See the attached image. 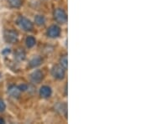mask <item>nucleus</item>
<instances>
[{
    "instance_id": "nucleus-1",
    "label": "nucleus",
    "mask_w": 151,
    "mask_h": 124,
    "mask_svg": "<svg viewBox=\"0 0 151 124\" xmlns=\"http://www.w3.org/2000/svg\"><path fill=\"white\" fill-rule=\"evenodd\" d=\"M17 24L19 26V28H21L24 31H31L34 28V25L31 21L26 19L25 17H19V19H17Z\"/></svg>"
},
{
    "instance_id": "nucleus-2",
    "label": "nucleus",
    "mask_w": 151,
    "mask_h": 124,
    "mask_svg": "<svg viewBox=\"0 0 151 124\" xmlns=\"http://www.w3.org/2000/svg\"><path fill=\"white\" fill-rule=\"evenodd\" d=\"M4 39L7 43L14 44L16 43L19 39V34L15 30L9 29L4 31Z\"/></svg>"
},
{
    "instance_id": "nucleus-3",
    "label": "nucleus",
    "mask_w": 151,
    "mask_h": 124,
    "mask_svg": "<svg viewBox=\"0 0 151 124\" xmlns=\"http://www.w3.org/2000/svg\"><path fill=\"white\" fill-rule=\"evenodd\" d=\"M54 19L59 24H65L67 22V14L61 9H56L54 11Z\"/></svg>"
},
{
    "instance_id": "nucleus-4",
    "label": "nucleus",
    "mask_w": 151,
    "mask_h": 124,
    "mask_svg": "<svg viewBox=\"0 0 151 124\" xmlns=\"http://www.w3.org/2000/svg\"><path fill=\"white\" fill-rule=\"evenodd\" d=\"M51 74L57 80H62L65 76V69L60 65H55L51 70Z\"/></svg>"
},
{
    "instance_id": "nucleus-5",
    "label": "nucleus",
    "mask_w": 151,
    "mask_h": 124,
    "mask_svg": "<svg viewBox=\"0 0 151 124\" xmlns=\"http://www.w3.org/2000/svg\"><path fill=\"white\" fill-rule=\"evenodd\" d=\"M46 34L50 38H57L60 34V29L56 25H52L47 29Z\"/></svg>"
},
{
    "instance_id": "nucleus-6",
    "label": "nucleus",
    "mask_w": 151,
    "mask_h": 124,
    "mask_svg": "<svg viewBox=\"0 0 151 124\" xmlns=\"http://www.w3.org/2000/svg\"><path fill=\"white\" fill-rule=\"evenodd\" d=\"M30 77H31V81L34 83H40V81L43 80L44 75L40 70H35L31 74Z\"/></svg>"
},
{
    "instance_id": "nucleus-7",
    "label": "nucleus",
    "mask_w": 151,
    "mask_h": 124,
    "mask_svg": "<svg viewBox=\"0 0 151 124\" xmlns=\"http://www.w3.org/2000/svg\"><path fill=\"white\" fill-rule=\"evenodd\" d=\"M51 93H52V91L50 86H44L40 90V95L42 98H49L51 96Z\"/></svg>"
},
{
    "instance_id": "nucleus-8",
    "label": "nucleus",
    "mask_w": 151,
    "mask_h": 124,
    "mask_svg": "<svg viewBox=\"0 0 151 124\" xmlns=\"http://www.w3.org/2000/svg\"><path fill=\"white\" fill-rule=\"evenodd\" d=\"M20 92L21 91L19 90V86H11L9 87V89H8V93L10 95L11 97H18L20 96Z\"/></svg>"
},
{
    "instance_id": "nucleus-9",
    "label": "nucleus",
    "mask_w": 151,
    "mask_h": 124,
    "mask_svg": "<svg viewBox=\"0 0 151 124\" xmlns=\"http://www.w3.org/2000/svg\"><path fill=\"white\" fill-rule=\"evenodd\" d=\"M41 63H42V58L40 56H36V57H34L29 61V66L31 68H35V67L41 65Z\"/></svg>"
},
{
    "instance_id": "nucleus-10",
    "label": "nucleus",
    "mask_w": 151,
    "mask_h": 124,
    "mask_svg": "<svg viewBox=\"0 0 151 124\" xmlns=\"http://www.w3.org/2000/svg\"><path fill=\"white\" fill-rule=\"evenodd\" d=\"M25 43H26L27 47H29V48H32L33 46L35 44V43H36V40H35V39L34 38L33 36H29V37L26 38Z\"/></svg>"
},
{
    "instance_id": "nucleus-11",
    "label": "nucleus",
    "mask_w": 151,
    "mask_h": 124,
    "mask_svg": "<svg viewBox=\"0 0 151 124\" xmlns=\"http://www.w3.org/2000/svg\"><path fill=\"white\" fill-rule=\"evenodd\" d=\"M9 5L12 8H19L22 5V0H8Z\"/></svg>"
},
{
    "instance_id": "nucleus-12",
    "label": "nucleus",
    "mask_w": 151,
    "mask_h": 124,
    "mask_svg": "<svg viewBox=\"0 0 151 124\" xmlns=\"http://www.w3.org/2000/svg\"><path fill=\"white\" fill-rule=\"evenodd\" d=\"M60 66H62L65 70L67 69L68 66V62H67V55L65 54L63 56H61V58L60 59Z\"/></svg>"
},
{
    "instance_id": "nucleus-13",
    "label": "nucleus",
    "mask_w": 151,
    "mask_h": 124,
    "mask_svg": "<svg viewBox=\"0 0 151 124\" xmlns=\"http://www.w3.org/2000/svg\"><path fill=\"white\" fill-rule=\"evenodd\" d=\"M35 22L38 25H44L45 23V17L41 16V15H37L35 18Z\"/></svg>"
},
{
    "instance_id": "nucleus-14",
    "label": "nucleus",
    "mask_w": 151,
    "mask_h": 124,
    "mask_svg": "<svg viewBox=\"0 0 151 124\" xmlns=\"http://www.w3.org/2000/svg\"><path fill=\"white\" fill-rule=\"evenodd\" d=\"M15 57L19 60H24V58H25V53H24V51H23L21 49L18 50L16 53H15Z\"/></svg>"
},
{
    "instance_id": "nucleus-15",
    "label": "nucleus",
    "mask_w": 151,
    "mask_h": 124,
    "mask_svg": "<svg viewBox=\"0 0 151 124\" xmlns=\"http://www.w3.org/2000/svg\"><path fill=\"white\" fill-rule=\"evenodd\" d=\"M5 108H6L5 103H4V102L2 99H0V113H3V112H4Z\"/></svg>"
},
{
    "instance_id": "nucleus-16",
    "label": "nucleus",
    "mask_w": 151,
    "mask_h": 124,
    "mask_svg": "<svg viewBox=\"0 0 151 124\" xmlns=\"http://www.w3.org/2000/svg\"><path fill=\"white\" fill-rule=\"evenodd\" d=\"M19 90L21 91V92H24V91H26L28 89V86L27 85H21V86H19Z\"/></svg>"
},
{
    "instance_id": "nucleus-17",
    "label": "nucleus",
    "mask_w": 151,
    "mask_h": 124,
    "mask_svg": "<svg viewBox=\"0 0 151 124\" xmlns=\"http://www.w3.org/2000/svg\"><path fill=\"white\" fill-rule=\"evenodd\" d=\"M9 52H10L9 49H5V50H4V52H3V53H4V54H6V53H7V54H9Z\"/></svg>"
},
{
    "instance_id": "nucleus-18",
    "label": "nucleus",
    "mask_w": 151,
    "mask_h": 124,
    "mask_svg": "<svg viewBox=\"0 0 151 124\" xmlns=\"http://www.w3.org/2000/svg\"><path fill=\"white\" fill-rule=\"evenodd\" d=\"M5 122H4V120L2 118H0V124L1 123H4Z\"/></svg>"
},
{
    "instance_id": "nucleus-19",
    "label": "nucleus",
    "mask_w": 151,
    "mask_h": 124,
    "mask_svg": "<svg viewBox=\"0 0 151 124\" xmlns=\"http://www.w3.org/2000/svg\"><path fill=\"white\" fill-rule=\"evenodd\" d=\"M0 77H1V74H0Z\"/></svg>"
}]
</instances>
